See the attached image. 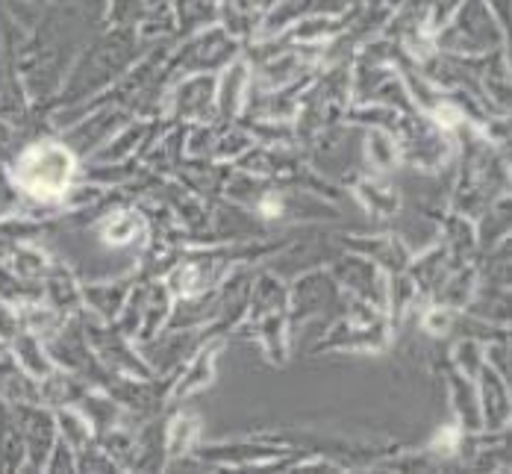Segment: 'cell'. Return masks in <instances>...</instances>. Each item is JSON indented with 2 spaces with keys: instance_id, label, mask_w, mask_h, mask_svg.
Returning <instances> with one entry per match:
<instances>
[{
  "instance_id": "cell-1",
  "label": "cell",
  "mask_w": 512,
  "mask_h": 474,
  "mask_svg": "<svg viewBox=\"0 0 512 474\" xmlns=\"http://www.w3.org/2000/svg\"><path fill=\"white\" fill-rule=\"evenodd\" d=\"M71 177V159L59 148H33L21 162V180L36 195H59Z\"/></svg>"
}]
</instances>
